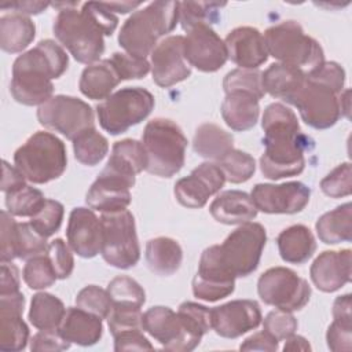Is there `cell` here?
<instances>
[{
  "instance_id": "d6986e66",
  "label": "cell",
  "mask_w": 352,
  "mask_h": 352,
  "mask_svg": "<svg viewBox=\"0 0 352 352\" xmlns=\"http://www.w3.org/2000/svg\"><path fill=\"white\" fill-rule=\"evenodd\" d=\"M184 58L190 66L205 73H213L226 65L228 54L224 40L210 25H198L188 30L184 37Z\"/></svg>"
},
{
  "instance_id": "f907efd6",
  "label": "cell",
  "mask_w": 352,
  "mask_h": 352,
  "mask_svg": "<svg viewBox=\"0 0 352 352\" xmlns=\"http://www.w3.org/2000/svg\"><path fill=\"white\" fill-rule=\"evenodd\" d=\"M297 319L292 312L275 309L267 314L263 322V330L271 334L278 341H285L287 337L293 336L297 330Z\"/></svg>"
},
{
  "instance_id": "e575fe53",
  "label": "cell",
  "mask_w": 352,
  "mask_h": 352,
  "mask_svg": "<svg viewBox=\"0 0 352 352\" xmlns=\"http://www.w3.org/2000/svg\"><path fill=\"white\" fill-rule=\"evenodd\" d=\"M36 36L34 22L21 14L3 15L0 18V47L8 54L23 51Z\"/></svg>"
},
{
  "instance_id": "277c9868",
  "label": "cell",
  "mask_w": 352,
  "mask_h": 352,
  "mask_svg": "<svg viewBox=\"0 0 352 352\" xmlns=\"http://www.w3.org/2000/svg\"><path fill=\"white\" fill-rule=\"evenodd\" d=\"M210 329L212 309L192 301L182 302L177 312L157 305L143 314V330L169 351H192Z\"/></svg>"
},
{
  "instance_id": "03108f58",
  "label": "cell",
  "mask_w": 352,
  "mask_h": 352,
  "mask_svg": "<svg viewBox=\"0 0 352 352\" xmlns=\"http://www.w3.org/2000/svg\"><path fill=\"white\" fill-rule=\"evenodd\" d=\"M349 89H344L340 94V107H341V116H345L349 118Z\"/></svg>"
},
{
  "instance_id": "f6af8a7d",
  "label": "cell",
  "mask_w": 352,
  "mask_h": 352,
  "mask_svg": "<svg viewBox=\"0 0 352 352\" xmlns=\"http://www.w3.org/2000/svg\"><path fill=\"white\" fill-rule=\"evenodd\" d=\"M22 276L25 283L33 290L47 289L52 286L58 279L47 253H43L26 260V264L22 271Z\"/></svg>"
},
{
  "instance_id": "9a60e30c",
  "label": "cell",
  "mask_w": 352,
  "mask_h": 352,
  "mask_svg": "<svg viewBox=\"0 0 352 352\" xmlns=\"http://www.w3.org/2000/svg\"><path fill=\"white\" fill-rule=\"evenodd\" d=\"M135 182L136 176L106 164L87 191L85 202L92 210L102 213L124 210L131 204L129 190Z\"/></svg>"
},
{
  "instance_id": "52a82bcc",
  "label": "cell",
  "mask_w": 352,
  "mask_h": 352,
  "mask_svg": "<svg viewBox=\"0 0 352 352\" xmlns=\"http://www.w3.org/2000/svg\"><path fill=\"white\" fill-rule=\"evenodd\" d=\"M14 164L34 184L55 180L67 165L65 143L51 132L37 131L15 151Z\"/></svg>"
},
{
  "instance_id": "ab89813d",
  "label": "cell",
  "mask_w": 352,
  "mask_h": 352,
  "mask_svg": "<svg viewBox=\"0 0 352 352\" xmlns=\"http://www.w3.org/2000/svg\"><path fill=\"white\" fill-rule=\"evenodd\" d=\"M76 160L87 166L98 165L109 151L107 139L95 128L87 129L73 140Z\"/></svg>"
},
{
  "instance_id": "44dd1931",
  "label": "cell",
  "mask_w": 352,
  "mask_h": 352,
  "mask_svg": "<svg viewBox=\"0 0 352 352\" xmlns=\"http://www.w3.org/2000/svg\"><path fill=\"white\" fill-rule=\"evenodd\" d=\"M151 55L153 81L161 88H169L191 76V66L184 58V37L168 36L161 40Z\"/></svg>"
},
{
  "instance_id": "8d00e7d4",
  "label": "cell",
  "mask_w": 352,
  "mask_h": 352,
  "mask_svg": "<svg viewBox=\"0 0 352 352\" xmlns=\"http://www.w3.org/2000/svg\"><path fill=\"white\" fill-rule=\"evenodd\" d=\"M65 312L66 308L56 296L40 292L32 297L29 320L38 330H54L59 327Z\"/></svg>"
},
{
  "instance_id": "6f0895ef",
  "label": "cell",
  "mask_w": 352,
  "mask_h": 352,
  "mask_svg": "<svg viewBox=\"0 0 352 352\" xmlns=\"http://www.w3.org/2000/svg\"><path fill=\"white\" fill-rule=\"evenodd\" d=\"M279 341L268 334L265 330L258 331L248 337L239 346L241 351H270L274 352L278 349Z\"/></svg>"
},
{
  "instance_id": "5bb4252c",
  "label": "cell",
  "mask_w": 352,
  "mask_h": 352,
  "mask_svg": "<svg viewBox=\"0 0 352 352\" xmlns=\"http://www.w3.org/2000/svg\"><path fill=\"white\" fill-rule=\"evenodd\" d=\"M257 293L267 305L293 312L300 311L308 304L311 286L293 270L272 267L260 275Z\"/></svg>"
},
{
  "instance_id": "2e32d148",
  "label": "cell",
  "mask_w": 352,
  "mask_h": 352,
  "mask_svg": "<svg viewBox=\"0 0 352 352\" xmlns=\"http://www.w3.org/2000/svg\"><path fill=\"white\" fill-rule=\"evenodd\" d=\"M235 289V276L224 267L219 256V245L206 248L199 258V265L192 278V294L208 302L230 296Z\"/></svg>"
},
{
  "instance_id": "3957f363",
  "label": "cell",
  "mask_w": 352,
  "mask_h": 352,
  "mask_svg": "<svg viewBox=\"0 0 352 352\" xmlns=\"http://www.w3.org/2000/svg\"><path fill=\"white\" fill-rule=\"evenodd\" d=\"M69 66L66 51L54 40L45 38L19 55L12 65L10 92L25 106H41L54 94V78H59Z\"/></svg>"
},
{
  "instance_id": "91938a15",
  "label": "cell",
  "mask_w": 352,
  "mask_h": 352,
  "mask_svg": "<svg viewBox=\"0 0 352 352\" xmlns=\"http://www.w3.org/2000/svg\"><path fill=\"white\" fill-rule=\"evenodd\" d=\"M25 176L16 166H11L7 161H3V180L1 191L4 194L14 192L25 186Z\"/></svg>"
},
{
  "instance_id": "be15d7a7",
  "label": "cell",
  "mask_w": 352,
  "mask_h": 352,
  "mask_svg": "<svg viewBox=\"0 0 352 352\" xmlns=\"http://www.w3.org/2000/svg\"><path fill=\"white\" fill-rule=\"evenodd\" d=\"M285 346L283 351H311V345L309 342L301 337V336H290L285 340Z\"/></svg>"
},
{
  "instance_id": "ac0fdd59",
  "label": "cell",
  "mask_w": 352,
  "mask_h": 352,
  "mask_svg": "<svg viewBox=\"0 0 352 352\" xmlns=\"http://www.w3.org/2000/svg\"><path fill=\"white\" fill-rule=\"evenodd\" d=\"M45 239L30 223H16L10 212H1V263H10L14 258L29 260L45 253L48 249Z\"/></svg>"
},
{
  "instance_id": "4dcf8cb0",
  "label": "cell",
  "mask_w": 352,
  "mask_h": 352,
  "mask_svg": "<svg viewBox=\"0 0 352 352\" xmlns=\"http://www.w3.org/2000/svg\"><path fill=\"white\" fill-rule=\"evenodd\" d=\"M117 70L110 59H102L88 65L80 77L78 88L81 94L89 99L100 100L111 95V91L121 82Z\"/></svg>"
},
{
  "instance_id": "ffe728a7",
  "label": "cell",
  "mask_w": 352,
  "mask_h": 352,
  "mask_svg": "<svg viewBox=\"0 0 352 352\" xmlns=\"http://www.w3.org/2000/svg\"><path fill=\"white\" fill-rule=\"evenodd\" d=\"M224 183V173L216 162H202L188 176L175 183L173 194L180 205L199 209L206 205L209 197L221 190Z\"/></svg>"
},
{
  "instance_id": "7a4b0ae2",
  "label": "cell",
  "mask_w": 352,
  "mask_h": 352,
  "mask_svg": "<svg viewBox=\"0 0 352 352\" xmlns=\"http://www.w3.org/2000/svg\"><path fill=\"white\" fill-rule=\"evenodd\" d=\"M62 8L54 19L52 30L58 41L84 65L99 60L104 51V36H111L118 25V18L104 3L87 1L81 10L73 8L77 3L52 4Z\"/></svg>"
},
{
  "instance_id": "f1b7e54d",
  "label": "cell",
  "mask_w": 352,
  "mask_h": 352,
  "mask_svg": "<svg viewBox=\"0 0 352 352\" xmlns=\"http://www.w3.org/2000/svg\"><path fill=\"white\" fill-rule=\"evenodd\" d=\"M254 95L243 91L226 94L221 103V117L234 131L242 132L253 128L260 116V104Z\"/></svg>"
},
{
  "instance_id": "4316f807",
  "label": "cell",
  "mask_w": 352,
  "mask_h": 352,
  "mask_svg": "<svg viewBox=\"0 0 352 352\" xmlns=\"http://www.w3.org/2000/svg\"><path fill=\"white\" fill-rule=\"evenodd\" d=\"M58 331L70 344L91 346L100 340L103 323L102 318L78 307H70L66 309Z\"/></svg>"
},
{
  "instance_id": "4fadbf2b",
  "label": "cell",
  "mask_w": 352,
  "mask_h": 352,
  "mask_svg": "<svg viewBox=\"0 0 352 352\" xmlns=\"http://www.w3.org/2000/svg\"><path fill=\"white\" fill-rule=\"evenodd\" d=\"M37 120L43 126L59 132L72 142L87 129L95 128L92 107L69 95H55L38 106Z\"/></svg>"
},
{
  "instance_id": "ba28073f",
  "label": "cell",
  "mask_w": 352,
  "mask_h": 352,
  "mask_svg": "<svg viewBox=\"0 0 352 352\" xmlns=\"http://www.w3.org/2000/svg\"><path fill=\"white\" fill-rule=\"evenodd\" d=\"M268 55L279 63L308 70L324 62V54L320 44L305 34L301 25L296 21H283L268 28L264 34Z\"/></svg>"
},
{
  "instance_id": "8fae6325",
  "label": "cell",
  "mask_w": 352,
  "mask_h": 352,
  "mask_svg": "<svg viewBox=\"0 0 352 352\" xmlns=\"http://www.w3.org/2000/svg\"><path fill=\"white\" fill-rule=\"evenodd\" d=\"M265 242L267 232L260 223L239 224L219 245L220 260L235 278H245L257 270Z\"/></svg>"
},
{
  "instance_id": "94428289",
  "label": "cell",
  "mask_w": 352,
  "mask_h": 352,
  "mask_svg": "<svg viewBox=\"0 0 352 352\" xmlns=\"http://www.w3.org/2000/svg\"><path fill=\"white\" fill-rule=\"evenodd\" d=\"M48 6H51L50 3H44V1H16V3H10V4H3L1 8H10L14 10L15 14H21V15H36L43 12Z\"/></svg>"
},
{
  "instance_id": "484cf974",
  "label": "cell",
  "mask_w": 352,
  "mask_h": 352,
  "mask_svg": "<svg viewBox=\"0 0 352 352\" xmlns=\"http://www.w3.org/2000/svg\"><path fill=\"white\" fill-rule=\"evenodd\" d=\"M228 59L239 69H257L268 59L265 41L260 30L252 26L232 29L224 40Z\"/></svg>"
},
{
  "instance_id": "681fc988",
  "label": "cell",
  "mask_w": 352,
  "mask_h": 352,
  "mask_svg": "<svg viewBox=\"0 0 352 352\" xmlns=\"http://www.w3.org/2000/svg\"><path fill=\"white\" fill-rule=\"evenodd\" d=\"M109 59L121 80L143 78L151 67L146 58L131 55L128 52H114Z\"/></svg>"
},
{
  "instance_id": "9f6ffc18",
  "label": "cell",
  "mask_w": 352,
  "mask_h": 352,
  "mask_svg": "<svg viewBox=\"0 0 352 352\" xmlns=\"http://www.w3.org/2000/svg\"><path fill=\"white\" fill-rule=\"evenodd\" d=\"M143 330H129L114 336V351H151V342L143 336Z\"/></svg>"
},
{
  "instance_id": "7bdbcfd3",
  "label": "cell",
  "mask_w": 352,
  "mask_h": 352,
  "mask_svg": "<svg viewBox=\"0 0 352 352\" xmlns=\"http://www.w3.org/2000/svg\"><path fill=\"white\" fill-rule=\"evenodd\" d=\"M45 199L38 188L25 184L19 190L6 194V206L12 216L32 217L41 209Z\"/></svg>"
},
{
  "instance_id": "d4e9b609",
  "label": "cell",
  "mask_w": 352,
  "mask_h": 352,
  "mask_svg": "<svg viewBox=\"0 0 352 352\" xmlns=\"http://www.w3.org/2000/svg\"><path fill=\"white\" fill-rule=\"evenodd\" d=\"M352 252L342 250H324L312 263L309 275L314 285L324 292L333 293L351 282V264Z\"/></svg>"
},
{
  "instance_id": "6da1fadb",
  "label": "cell",
  "mask_w": 352,
  "mask_h": 352,
  "mask_svg": "<svg viewBox=\"0 0 352 352\" xmlns=\"http://www.w3.org/2000/svg\"><path fill=\"white\" fill-rule=\"evenodd\" d=\"M261 126L265 150L260 157V169L264 177L279 180L300 175L305 168L304 154L314 142L301 132L294 111L283 103H271L264 110Z\"/></svg>"
},
{
  "instance_id": "680465c9",
  "label": "cell",
  "mask_w": 352,
  "mask_h": 352,
  "mask_svg": "<svg viewBox=\"0 0 352 352\" xmlns=\"http://www.w3.org/2000/svg\"><path fill=\"white\" fill-rule=\"evenodd\" d=\"M19 292V271L10 263H1L0 270V294Z\"/></svg>"
},
{
  "instance_id": "5b68a950",
  "label": "cell",
  "mask_w": 352,
  "mask_h": 352,
  "mask_svg": "<svg viewBox=\"0 0 352 352\" xmlns=\"http://www.w3.org/2000/svg\"><path fill=\"white\" fill-rule=\"evenodd\" d=\"M180 1H153L135 11L121 26L120 45L131 55L146 58L158 44V38L170 33L179 22Z\"/></svg>"
},
{
  "instance_id": "11a10c76",
  "label": "cell",
  "mask_w": 352,
  "mask_h": 352,
  "mask_svg": "<svg viewBox=\"0 0 352 352\" xmlns=\"http://www.w3.org/2000/svg\"><path fill=\"white\" fill-rule=\"evenodd\" d=\"M70 348V342L66 341L58 331L54 330H40L30 338V351H65Z\"/></svg>"
},
{
  "instance_id": "7402d4cb",
  "label": "cell",
  "mask_w": 352,
  "mask_h": 352,
  "mask_svg": "<svg viewBox=\"0 0 352 352\" xmlns=\"http://www.w3.org/2000/svg\"><path fill=\"white\" fill-rule=\"evenodd\" d=\"M261 309L254 300H232L212 308V329L224 338H238L261 323Z\"/></svg>"
},
{
  "instance_id": "d590c367",
  "label": "cell",
  "mask_w": 352,
  "mask_h": 352,
  "mask_svg": "<svg viewBox=\"0 0 352 352\" xmlns=\"http://www.w3.org/2000/svg\"><path fill=\"white\" fill-rule=\"evenodd\" d=\"M192 148L198 155L217 162L223 155L234 148V138L219 125L206 122L195 129Z\"/></svg>"
},
{
  "instance_id": "bcb514c9",
  "label": "cell",
  "mask_w": 352,
  "mask_h": 352,
  "mask_svg": "<svg viewBox=\"0 0 352 352\" xmlns=\"http://www.w3.org/2000/svg\"><path fill=\"white\" fill-rule=\"evenodd\" d=\"M63 214H65L63 205L59 201L47 198L41 209L34 216L30 217L29 223L40 235H43L44 238H48L60 228Z\"/></svg>"
},
{
  "instance_id": "e0dca14e",
  "label": "cell",
  "mask_w": 352,
  "mask_h": 352,
  "mask_svg": "<svg viewBox=\"0 0 352 352\" xmlns=\"http://www.w3.org/2000/svg\"><path fill=\"white\" fill-rule=\"evenodd\" d=\"M250 197L257 210L270 214H294L308 205L311 190L301 182L258 183L253 187Z\"/></svg>"
},
{
  "instance_id": "6125c7cd",
  "label": "cell",
  "mask_w": 352,
  "mask_h": 352,
  "mask_svg": "<svg viewBox=\"0 0 352 352\" xmlns=\"http://www.w3.org/2000/svg\"><path fill=\"white\" fill-rule=\"evenodd\" d=\"M333 318L352 319L351 315V294L338 296L333 304Z\"/></svg>"
},
{
  "instance_id": "60d3db41",
  "label": "cell",
  "mask_w": 352,
  "mask_h": 352,
  "mask_svg": "<svg viewBox=\"0 0 352 352\" xmlns=\"http://www.w3.org/2000/svg\"><path fill=\"white\" fill-rule=\"evenodd\" d=\"M107 293L113 302V308H138L140 309L146 301L143 287L131 276L118 275L107 285Z\"/></svg>"
},
{
  "instance_id": "816d5d0a",
  "label": "cell",
  "mask_w": 352,
  "mask_h": 352,
  "mask_svg": "<svg viewBox=\"0 0 352 352\" xmlns=\"http://www.w3.org/2000/svg\"><path fill=\"white\" fill-rule=\"evenodd\" d=\"M107 324L113 337L129 330H143V314L138 308H113Z\"/></svg>"
},
{
  "instance_id": "83f0119b",
  "label": "cell",
  "mask_w": 352,
  "mask_h": 352,
  "mask_svg": "<svg viewBox=\"0 0 352 352\" xmlns=\"http://www.w3.org/2000/svg\"><path fill=\"white\" fill-rule=\"evenodd\" d=\"M212 217L223 224H243L257 216V208L252 197L241 190L220 192L209 206Z\"/></svg>"
},
{
  "instance_id": "cb8c5ba5",
  "label": "cell",
  "mask_w": 352,
  "mask_h": 352,
  "mask_svg": "<svg viewBox=\"0 0 352 352\" xmlns=\"http://www.w3.org/2000/svg\"><path fill=\"white\" fill-rule=\"evenodd\" d=\"M66 236L69 246L80 257H95L102 245L100 217L91 208H74L69 216Z\"/></svg>"
},
{
  "instance_id": "74e56055",
  "label": "cell",
  "mask_w": 352,
  "mask_h": 352,
  "mask_svg": "<svg viewBox=\"0 0 352 352\" xmlns=\"http://www.w3.org/2000/svg\"><path fill=\"white\" fill-rule=\"evenodd\" d=\"M107 164L135 176L142 170H146L147 155L143 143L135 139H122L116 142Z\"/></svg>"
},
{
  "instance_id": "7dc6e473",
  "label": "cell",
  "mask_w": 352,
  "mask_h": 352,
  "mask_svg": "<svg viewBox=\"0 0 352 352\" xmlns=\"http://www.w3.org/2000/svg\"><path fill=\"white\" fill-rule=\"evenodd\" d=\"M76 305L102 319H107L113 309V302L107 290L96 285H88L81 289L76 296Z\"/></svg>"
},
{
  "instance_id": "603a6c76",
  "label": "cell",
  "mask_w": 352,
  "mask_h": 352,
  "mask_svg": "<svg viewBox=\"0 0 352 352\" xmlns=\"http://www.w3.org/2000/svg\"><path fill=\"white\" fill-rule=\"evenodd\" d=\"M23 307V293L0 294V349L4 352H18L28 345L29 327L22 319Z\"/></svg>"
},
{
  "instance_id": "b9f144b4",
  "label": "cell",
  "mask_w": 352,
  "mask_h": 352,
  "mask_svg": "<svg viewBox=\"0 0 352 352\" xmlns=\"http://www.w3.org/2000/svg\"><path fill=\"white\" fill-rule=\"evenodd\" d=\"M216 164L223 170L226 182L232 184L248 182L256 170L254 158L250 154L236 148H231Z\"/></svg>"
},
{
  "instance_id": "f35d334b",
  "label": "cell",
  "mask_w": 352,
  "mask_h": 352,
  "mask_svg": "<svg viewBox=\"0 0 352 352\" xmlns=\"http://www.w3.org/2000/svg\"><path fill=\"white\" fill-rule=\"evenodd\" d=\"M226 3L217 1H182L179 3V22L188 32L198 25H212L220 18V10Z\"/></svg>"
},
{
  "instance_id": "f546056e",
  "label": "cell",
  "mask_w": 352,
  "mask_h": 352,
  "mask_svg": "<svg viewBox=\"0 0 352 352\" xmlns=\"http://www.w3.org/2000/svg\"><path fill=\"white\" fill-rule=\"evenodd\" d=\"M279 254L290 264L307 263L316 250V241L312 231L304 224H294L282 230L276 238Z\"/></svg>"
},
{
  "instance_id": "e7e4bbea",
  "label": "cell",
  "mask_w": 352,
  "mask_h": 352,
  "mask_svg": "<svg viewBox=\"0 0 352 352\" xmlns=\"http://www.w3.org/2000/svg\"><path fill=\"white\" fill-rule=\"evenodd\" d=\"M104 6L114 14V12H121L126 14L140 6V1H110L104 3Z\"/></svg>"
},
{
  "instance_id": "c3c4849f",
  "label": "cell",
  "mask_w": 352,
  "mask_h": 352,
  "mask_svg": "<svg viewBox=\"0 0 352 352\" xmlns=\"http://www.w3.org/2000/svg\"><path fill=\"white\" fill-rule=\"evenodd\" d=\"M320 190L330 198L348 197L352 192L351 182V164L342 162L336 166L320 182Z\"/></svg>"
},
{
  "instance_id": "836d02e7",
  "label": "cell",
  "mask_w": 352,
  "mask_h": 352,
  "mask_svg": "<svg viewBox=\"0 0 352 352\" xmlns=\"http://www.w3.org/2000/svg\"><path fill=\"white\" fill-rule=\"evenodd\" d=\"M319 239L326 245H337L352 239V205L345 202L336 209L323 213L316 224Z\"/></svg>"
},
{
  "instance_id": "d6a6232c",
  "label": "cell",
  "mask_w": 352,
  "mask_h": 352,
  "mask_svg": "<svg viewBox=\"0 0 352 352\" xmlns=\"http://www.w3.org/2000/svg\"><path fill=\"white\" fill-rule=\"evenodd\" d=\"M305 80V72L283 63H272L263 73V88L272 98L290 102Z\"/></svg>"
},
{
  "instance_id": "f5cc1de1",
  "label": "cell",
  "mask_w": 352,
  "mask_h": 352,
  "mask_svg": "<svg viewBox=\"0 0 352 352\" xmlns=\"http://www.w3.org/2000/svg\"><path fill=\"white\" fill-rule=\"evenodd\" d=\"M45 253L55 270L58 279H66L72 275L74 268V260L69 246L63 242V239L60 238L54 239L48 245V249Z\"/></svg>"
},
{
  "instance_id": "7c38bea8",
  "label": "cell",
  "mask_w": 352,
  "mask_h": 352,
  "mask_svg": "<svg viewBox=\"0 0 352 352\" xmlns=\"http://www.w3.org/2000/svg\"><path fill=\"white\" fill-rule=\"evenodd\" d=\"M289 103L296 106L302 121L315 129H327L342 117L340 92L307 72L302 85Z\"/></svg>"
},
{
  "instance_id": "ee69618b",
  "label": "cell",
  "mask_w": 352,
  "mask_h": 352,
  "mask_svg": "<svg viewBox=\"0 0 352 352\" xmlns=\"http://www.w3.org/2000/svg\"><path fill=\"white\" fill-rule=\"evenodd\" d=\"M224 92L243 91L261 99L265 92L263 88V72L258 69H234L223 80Z\"/></svg>"
},
{
  "instance_id": "9c48e42d",
  "label": "cell",
  "mask_w": 352,
  "mask_h": 352,
  "mask_svg": "<svg viewBox=\"0 0 352 352\" xmlns=\"http://www.w3.org/2000/svg\"><path fill=\"white\" fill-rule=\"evenodd\" d=\"M154 96L142 87H125L96 106L100 126L110 135L126 132L140 124L154 109Z\"/></svg>"
},
{
  "instance_id": "8992f818",
  "label": "cell",
  "mask_w": 352,
  "mask_h": 352,
  "mask_svg": "<svg viewBox=\"0 0 352 352\" xmlns=\"http://www.w3.org/2000/svg\"><path fill=\"white\" fill-rule=\"evenodd\" d=\"M142 143L147 155L146 170L158 177H172L184 165L187 138L169 118H154L144 126Z\"/></svg>"
},
{
  "instance_id": "30bf717a",
  "label": "cell",
  "mask_w": 352,
  "mask_h": 352,
  "mask_svg": "<svg viewBox=\"0 0 352 352\" xmlns=\"http://www.w3.org/2000/svg\"><path fill=\"white\" fill-rule=\"evenodd\" d=\"M100 227L103 260L120 270L135 267L140 258V246L133 214L128 209L102 213Z\"/></svg>"
},
{
  "instance_id": "1f68e13d",
  "label": "cell",
  "mask_w": 352,
  "mask_h": 352,
  "mask_svg": "<svg viewBox=\"0 0 352 352\" xmlns=\"http://www.w3.org/2000/svg\"><path fill=\"white\" fill-rule=\"evenodd\" d=\"M146 263L150 271L160 276L173 275L182 265L183 250L177 241L157 236L146 243Z\"/></svg>"
},
{
  "instance_id": "db71d44e",
  "label": "cell",
  "mask_w": 352,
  "mask_h": 352,
  "mask_svg": "<svg viewBox=\"0 0 352 352\" xmlns=\"http://www.w3.org/2000/svg\"><path fill=\"white\" fill-rule=\"evenodd\" d=\"M330 351L349 352L352 349V319L334 318L326 333Z\"/></svg>"
}]
</instances>
